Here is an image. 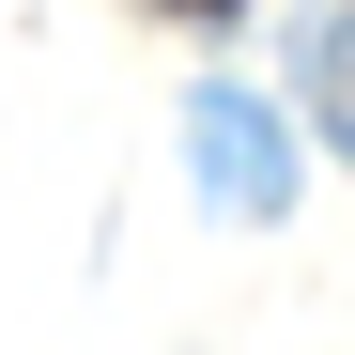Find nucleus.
Masks as SVG:
<instances>
[{"label":"nucleus","instance_id":"1","mask_svg":"<svg viewBox=\"0 0 355 355\" xmlns=\"http://www.w3.org/2000/svg\"><path fill=\"white\" fill-rule=\"evenodd\" d=\"M201 186L248 201V216L293 201V155H278V108H263V93H201Z\"/></svg>","mask_w":355,"mask_h":355},{"label":"nucleus","instance_id":"2","mask_svg":"<svg viewBox=\"0 0 355 355\" xmlns=\"http://www.w3.org/2000/svg\"><path fill=\"white\" fill-rule=\"evenodd\" d=\"M309 108H324V139L355 155V0H324V16H309Z\"/></svg>","mask_w":355,"mask_h":355},{"label":"nucleus","instance_id":"3","mask_svg":"<svg viewBox=\"0 0 355 355\" xmlns=\"http://www.w3.org/2000/svg\"><path fill=\"white\" fill-rule=\"evenodd\" d=\"M170 16H232V0H170Z\"/></svg>","mask_w":355,"mask_h":355}]
</instances>
